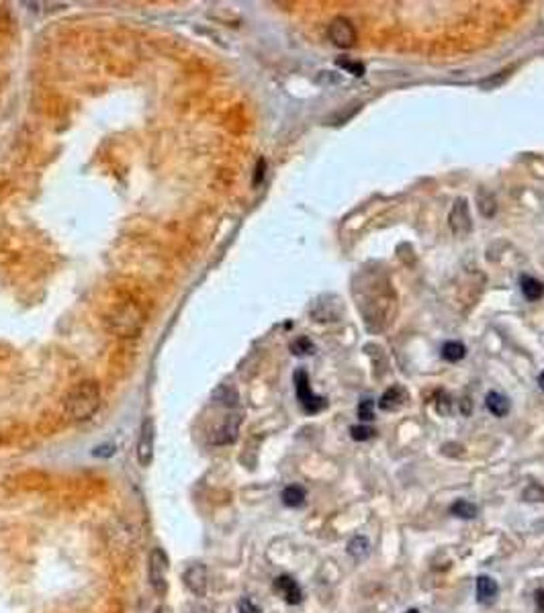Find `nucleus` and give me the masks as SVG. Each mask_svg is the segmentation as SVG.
Returning a JSON list of instances; mask_svg holds the SVG:
<instances>
[{
  "mask_svg": "<svg viewBox=\"0 0 544 613\" xmlns=\"http://www.w3.org/2000/svg\"><path fill=\"white\" fill-rule=\"evenodd\" d=\"M100 407V387L94 381L74 385L64 396V411L70 421H89Z\"/></svg>",
  "mask_w": 544,
  "mask_h": 613,
  "instance_id": "1",
  "label": "nucleus"
},
{
  "mask_svg": "<svg viewBox=\"0 0 544 613\" xmlns=\"http://www.w3.org/2000/svg\"><path fill=\"white\" fill-rule=\"evenodd\" d=\"M143 325V315L134 303L115 306L107 317V327L119 338H134Z\"/></svg>",
  "mask_w": 544,
  "mask_h": 613,
  "instance_id": "2",
  "label": "nucleus"
},
{
  "mask_svg": "<svg viewBox=\"0 0 544 613\" xmlns=\"http://www.w3.org/2000/svg\"><path fill=\"white\" fill-rule=\"evenodd\" d=\"M295 391H297V401L299 405L303 407V411L307 415H316L319 411H323L327 407V401L325 396H319L311 391V385H309V376L303 368H299L295 372Z\"/></svg>",
  "mask_w": 544,
  "mask_h": 613,
  "instance_id": "3",
  "label": "nucleus"
},
{
  "mask_svg": "<svg viewBox=\"0 0 544 613\" xmlns=\"http://www.w3.org/2000/svg\"><path fill=\"white\" fill-rule=\"evenodd\" d=\"M147 578L156 595H164L168 591V556L162 548H154L149 552Z\"/></svg>",
  "mask_w": 544,
  "mask_h": 613,
  "instance_id": "4",
  "label": "nucleus"
},
{
  "mask_svg": "<svg viewBox=\"0 0 544 613\" xmlns=\"http://www.w3.org/2000/svg\"><path fill=\"white\" fill-rule=\"evenodd\" d=\"M154 441H156V426L152 417H145L141 423V432L137 439V462L145 468L154 460Z\"/></svg>",
  "mask_w": 544,
  "mask_h": 613,
  "instance_id": "5",
  "label": "nucleus"
},
{
  "mask_svg": "<svg viewBox=\"0 0 544 613\" xmlns=\"http://www.w3.org/2000/svg\"><path fill=\"white\" fill-rule=\"evenodd\" d=\"M182 583L194 597H205L207 595V585H209V570L201 562L190 565L182 574Z\"/></svg>",
  "mask_w": 544,
  "mask_h": 613,
  "instance_id": "6",
  "label": "nucleus"
},
{
  "mask_svg": "<svg viewBox=\"0 0 544 613\" xmlns=\"http://www.w3.org/2000/svg\"><path fill=\"white\" fill-rule=\"evenodd\" d=\"M448 225L453 229L456 237H464L471 233L473 221H471V213H469V201L466 199H456L448 215Z\"/></svg>",
  "mask_w": 544,
  "mask_h": 613,
  "instance_id": "7",
  "label": "nucleus"
},
{
  "mask_svg": "<svg viewBox=\"0 0 544 613\" xmlns=\"http://www.w3.org/2000/svg\"><path fill=\"white\" fill-rule=\"evenodd\" d=\"M329 39L338 47H352L356 44V29L346 17H336L329 23Z\"/></svg>",
  "mask_w": 544,
  "mask_h": 613,
  "instance_id": "8",
  "label": "nucleus"
},
{
  "mask_svg": "<svg viewBox=\"0 0 544 613\" xmlns=\"http://www.w3.org/2000/svg\"><path fill=\"white\" fill-rule=\"evenodd\" d=\"M274 591H278L289 605H299L303 601V591H301L299 583L289 574H280L274 580Z\"/></svg>",
  "mask_w": 544,
  "mask_h": 613,
  "instance_id": "9",
  "label": "nucleus"
},
{
  "mask_svg": "<svg viewBox=\"0 0 544 613\" xmlns=\"http://www.w3.org/2000/svg\"><path fill=\"white\" fill-rule=\"evenodd\" d=\"M406 401H408V391L401 385H395V387L387 389L385 393L381 394L379 407L383 411H397V409H401L406 405Z\"/></svg>",
  "mask_w": 544,
  "mask_h": 613,
  "instance_id": "10",
  "label": "nucleus"
},
{
  "mask_svg": "<svg viewBox=\"0 0 544 613\" xmlns=\"http://www.w3.org/2000/svg\"><path fill=\"white\" fill-rule=\"evenodd\" d=\"M499 587L498 583L487 576V574H481L477 576V601L483 603V605H491L496 599H498Z\"/></svg>",
  "mask_w": 544,
  "mask_h": 613,
  "instance_id": "11",
  "label": "nucleus"
},
{
  "mask_svg": "<svg viewBox=\"0 0 544 613\" xmlns=\"http://www.w3.org/2000/svg\"><path fill=\"white\" fill-rule=\"evenodd\" d=\"M520 289H522V293H524V297L528 299V301H541L544 295V282H541L538 278H534V276H528V274H522L520 276Z\"/></svg>",
  "mask_w": 544,
  "mask_h": 613,
  "instance_id": "12",
  "label": "nucleus"
},
{
  "mask_svg": "<svg viewBox=\"0 0 544 613\" xmlns=\"http://www.w3.org/2000/svg\"><path fill=\"white\" fill-rule=\"evenodd\" d=\"M485 407H487V411L491 415L505 417L509 413V407L511 405H509V399L505 394L498 393V391H491V393H487V396H485Z\"/></svg>",
  "mask_w": 544,
  "mask_h": 613,
  "instance_id": "13",
  "label": "nucleus"
},
{
  "mask_svg": "<svg viewBox=\"0 0 544 613\" xmlns=\"http://www.w3.org/2000/svg\"><path fill=\"white\" fill-rule=\"evenodd\" d=\"M237 430H239V417H235V415L227 417L226 423H224V426L217 430V434L213 436V443H219V446L231 443L233 439L237 438Z\"/></svg>",
  "mask_w": 544,
  "mask_h": 613,
  "instance_id": "14",
  "label": "nucleus"
},
{
  "mask_svg": "<svg viewBox=\"0 0 544 613\" xmlns=\"http://www.w3.org/2000/svg\"><path fill=\"white\" fill-rule=\"evenodd\" d=\"M280 499H282V503H284L287 507H301V505L305 503V499H307V491H305L301 484H289V486L282 491Z\"/></svg>",
  "mask_w": 544,
  "mask_h": 613,
  "instance_id": "15",
  "label": "nucleus"
},
{
  "mask_svg": "<svg viewBox=\"0 0 544 613\" xmlns=\"http://www.w3.org/2000/svg\"><path fill=\"white\" fill-rule=\"evenodd\" d=\"M477 505L471 503V501H464V499H458L451 505V513L454 518H460V520H475L477 518Z\"/></svg>",
  "mask_w": 544,
  "mask_h": 613,
  "instance_id": "16",
  "label": "nucleus"
},
{
  "mask_svg": "<svg viewBox=\"0 0 544 613\" xmlns=\"http://www.w3.org/2000/svg\"><path fill=\"white\" fill-rule=\"evenodd\" d=\"M466 356V348L460 342H446L442 346V358L446 362H460Z\"/></svg>",
  "mask_w": 544,
  "mask_h": 613,
  "instance_id": "17",
  "label": "nucleus"
},
{
  "mask_svg": "<svg viewBox=\"0 0 544 613\" xmlns=\"http://www.w3.org/2000/svg\"><path fill=\"white\" fill-rule=\"evenodd\" d=\"M348 554L356 560L364 558L368 554V540L364 536H356L348 542Z\"/></svg>",
  "mask_w": 544,
  "mask_h": 613,
  "instance_id": "18",
  "label": "nucleus"
},
{
  "mask_svg": "<svg viewBox=\"0 0 544 613\" xmlns=\"http://www.w3.org/2000/svg\"><path fill=\"white\" fill-rule=\"evenodd\" d=\"M477 199H479L481 213H483L485 217H493V215H496V211H498V203H496V199L491 196V192L483 190L481 194H477Z\"/></svg>",
  "mask_w": 544,
  "mask_h": 613,
  "instance_id": "19",
  "label": "nucleus"
},
{
  "mask_svg": "<svg viewBox=\"0 0 544 613\" xmlns=\"http://www.w3.org/2000/svg\"><path fill=\"white\" fill-rule=\"evenodd\" d=\"M215 401H219L221 405H226V407H235L237 405V393H235V389H231V387H219L217 391H215Z\"/></svg>",
  "mask_w": 544,
  "mask_h": 613,
  "instance_id": "20",
  "label": "nucleus"
},
{
  "mask_svg": "<svg viewBox=\"0 0 544 613\" xmlns=\"http://www.w3.org/2000/svg\"><path fill=\"white\" fill-rule=\"evenodd\" d=\"M350 436L352 439H356V441H366V439H372L377 436V432H374V428H370V426H352L350 428Z\"/></svg>",
  "mask_w": 544,
  "mask_h": 613,
  "instance_id": "21",
  "label": "nucleus"
},
{
  "mask_svg": "<svg viewBox=\"0 0 544 613\" xmlns=\"http://www.w3.org/2000/svg\"><path fill=\"white\" fill-rule=\"evenodd\" d=\"M374 401L370 399V396H364L363 401H361V405H359V417H361V421H372L374 419Z\"/></svg>",
  "mask_w": 544,
  "mask_h": 613,
  "instance_id": "22",
  "label": "nucleus"
},
{
  "mask_svg": "<svg viewBox=\"0 0 544 613\" xmlns=\"http://www.w3.org/2000/svg\"><path fill=\"white\" fill-rule=\"evenodd\" d=\"M291 350H293V354H297V356H307V354H314L316 348H314V344H311L309 338H299V340H295L291 344Z\"/></svg>",
  "mask_w": 544,
  "mask_h": 613,
  "instance_id": "23",
  "label": "nucleus"
},
{
  "mask_svg": "<svg viewBox=\"0 0 544 613\" xmlns=\"http://www.w3.org/2000/svg\"><path fill=\"white\" fill-rule=\"evenodd\" d=\"M340 68H344V70H348L350 74H354V76H364V64L361 62H352V60H346V57H338V62H336Z\"/></svg>",
  "mask_w": 544,
  "mask_h": 613,
  "instance_id": "24",
  "label": "nucleus"
},
{
  "mask_svg": "<svg viewBox=\"0 0 544 613\" xmlns=\"http://www.w3.org/2000/svg\"><path fill=\"white\" fill-rule=\"evenodd\" d=\"M522 497H524V501H544V486L543 484H530Z\"/></svg>",
  "mask_w": 544,
  "mask_h": 613,
  "instance_id": "25",
  "label": "nucleus"
},
{
  "mask_svg": "<svg viewBox=\"0 0 544 613\" xmlns=\"http://www.w3.org/2000/svg\"><path fill=\"white\" fill-rule=\"evenodd\" d=\"M436 409H438L440 415H448V413H451V396L446 393H438Z\"/></svg>",
  "mask_w": 544,
  "mask_h": 613,
  "instance_id": "26",
  "label": "nucleus"
},
{
  "mask_svg": "<svg viewBox=\"0 0 544 613\" xmlns=\"http://www.w3.org/2000/svg\"><path fill=\"white\" fill-rule=\"evenodd\" d=\"M237 610H239V613H262V610H260L252 599H248V597H244V599L237 603Z\"/></svg>",
  "mask_w": 544,
  "mask_h": 613,
  "instance_id": "27",
  "label": "nucleus"
},
{
  "mask_svg": "<svg viewBox=\"0 0 544 613\" xmlns=\"http://www.w3.org/2000/svg\"><path fill=\"white\" fill-rule=\"evenodd\" d=\"M184 613H213V610L207 607V605L201 603V601H190V603L184 605Z\"/></svg>",
  "mask_w": 544,
  "mask_h": 613,
  "instance_id": "28",
  "label": "nucleus"
},
{
  "mask_svg": "<svg viewBox=\"0 0 544 613\" xmlns=\"http://www.w3.org/2000/svg\"><path fill=\"white\" fill-rule=\"evenodd\" d=\"M264 170H266V160H258L256 164V174H254V186H258L264 178Z\"/></svg>",
  "mask_w": 544,
  "mask_h": 613,
  "instance_id": "29",
  "label": "nucleus"
},
{
  "mask_svg": "<svg viewBox=\"0 0 544 613\" xmlns=\"http://www.w3.org/2000/svg\"><path fill=\"white\" fill-rule=\"evenodd\" d=\"M507 74H509V70L501 72V76H499V78H496V76H493V78H489V80H483V82H481V86H483V88L499 86V84H501V82H503V80L507 78Z\"/></svg>",
  "mask_w": 544,
  "mask_h": 613,
  "instance_id": "30",
  "label": "nucleus"
},
{
  "mask_svg": "<svg viewBox=\"0 0 544 613\" xmlns=\"http://www.w3.org/2000/svg\"><path fill=\"white\" fill-rule=\"evenodd\" d=\"M534 601H536V613H544V587H538L534 591Z\"/></svg>",
  "mask_w": 544,
  "mask_h": 613,
  "instance_id": "31",
  "label": "nucleus"
},
{
  "mask_svg": "<svg viewBox=\"0 0 544 613\" xmlns=\"http://www.w3.org/2000/svg\"><path fill=\"white\" fill-rule=\"evenodd\" d=\"M154 613H174V612H172V610H170L168 605H160V607H158V610H156V612H154Z\"/></svg>",
  "mask_w": 544,
  "mask_h": 613,
  "instance_id": "32",
  "label": "nucleus"
},
{
  "mask_svg": "<svg viewBox=\"0 0 544 613\" xmlns=\"http://www.w3.org/2000/svg\"><path fill=\"white\" fill-rule=\"evenodd\" d=\"M538 387H541V389L544 391V372H541V374H538Z\"/></svg>",
  "mask_w": 544,
  "mask_h": 613,
  "instance_id": "33",
  "label": "nucleus"
},
{
  "mask_svg": "<svg viewBox=\"0 0 544 613\" xmlns=\"http://www.w3.org/2000/svg\"><path fill=\"white\" fill-rule=\"evenodd\" d=\"M406 613H419V612H417V610H408Z\"/></svg>",
  "mask_w": 544,
  "mask_h": 613,
  "instance_id": "34",
  "label": "nucleus"
}]
</instances>
